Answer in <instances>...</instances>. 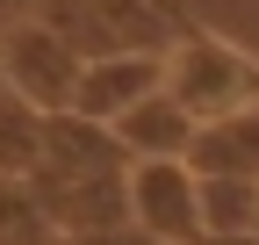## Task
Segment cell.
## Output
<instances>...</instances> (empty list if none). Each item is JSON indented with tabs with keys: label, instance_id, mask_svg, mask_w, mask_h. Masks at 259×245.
I'll return each instance as SVG.
<instances>
[{
	"label": "cell",
	"instance_id": "6da1fadb",
	"mask_svg": "<svg viewBox=\"0 0 259 245\" xmlns=\"http://www.w3.org/2000/svg\"><path fill=\"white\" fill-rule=\"evenodd\" d=\"M166 94L194 123H209V115H231V108H252L259 101V65L238 44H223L216 29H202V22L180 15L173 44H166Z\"/></svg>",
	"mask_w": 259,
	"mask_h": 245
},
{
	"label": "cell",
	"instance_id": "7a4b0ae2",
	"mask_svg": "<svg viewBox=\"0 0 259 245\" xmlns=\"http://www.w3.org/2000/svg\"><path fill=\"white\" fill-rule=\"evenodd\" d=\"M44 22L79 58H101V51H166L180 8L166 0H44Z\"/></svg>",
	"mask_w": 259,
	"mask_h": 245
},
{
	"label": "cell",
	"instance_id": "3957f363",
	"mask_svg": "<svg viewBox=\"0 0 259 245\" xmlns=\"http://www.w3.org/2000/svg\"><path fill=\"white\" fill-rule=\"evenodd\" d=\"M0 79H8V94H22L29 108H65L72 101V79H79V51L65 44L44 15L0 22Z\"/></svg>",
	"mask_w": 259,
	"mask_h": 245
},
{
	"label": "cell",
	"instance_id": "277c9868",
	"mask_svg": "<svg viewBox=\"0 0 259 245\" xmlns=\"http://www.w3.org/2000/svg\"><path fill=\"white\" fill-rule=\"evenodd\" d=\"M130 224L151 231L158 245H194L202 238V209H194V166L187 159H130L122 166Z\"/></svg>",
	"mask_w": 259,
	"mask_h": 245
},
{
	"label": "cell",
	"instance_id": "5b68a950",
	"mask_svg": "<svg viewBox=\"0 0 259 245\" xmlns=\"http://www.w3.org/2000/svg\"><path fill=\"white\" fill-rule=\"evenodd\" d=\"M130 166V151L115 144L108 123L72 115V108H44V159L29 173V188H51V180H79V173H115Z\"/></svg>",
	"mask_w": 259,
	"mask_h": 245
},
{
	"label": "cell",
	"instance_id": "8992f818",
	"mask_svg": "<svg viewBox=\"0 0 259 245\" xmlns=\"http://www.w3.org/2000/svg\"><path fill=\"white\" fill-rule=\"evenodd\" d=\"M166 79V51H101V58H79V79H72V115H94V123H115L137 94Z\"/></svg>",
	"mask_w": 259,
	"mask_h": 245
},
{
	"label": "cell",
	"instance_id": "52a82bcc",
	"mask_svg": "<svg viewBox=\"0 0 259 245\" xmlns=\"http://www.w3.org/2000/svg\"><path fill=\"white\" fill-rule=\"evenodd\" d=\"M108 130H115V144L130 151V159H180L187 137H194V115L166 94V79H158L151 94H137V101L108 123Z\"/></svg>",
	"mask_w": 259,
	"mask_h": 245
},
{
	"label": "cell",
	"instance_id": "ba28073f",
	"mask_svg": "<svg viewBox=\"0 0 259 245\" xmlns=\"http://www.w3.org/2000/svg\"><path fill=\"white\" fill-rule=\"evenodd\" d=\"M180 159H187L194 173H259V101L194 123V137H187Z\"/></svg>",
	"mask_w": 259,
	"mask_h": 245
},
{
	"label": "cell",
	"instance_id": "9c48e42d",
	"mask_svg": "<svg viewBox=\"0 0 259 245\" xmlns=\"http://www.w3.org/2000/svg\"><path fill=\"white\" fill-rule=\"evenodd\" d=\"M202 238H252L259 224V173H194Z\"/></svg>",
	"mask_w": 259,
	"mask_h": 245
},
{
	"label": "cell",
	"instance_id": "30bf717a",
	"mask_svg": "<svg viewBox=\"0 0 259 245\" xmlns=\"http://www.w3.org/2000/svg\"><path fill=\"white\" fill-rule=\"evenodd\" d=\"M36 159H44V108H29L22 94H8L0 101V173L29 180Z\"/></svg>",
	"mask_w": 259,
	"mask_h": 245
},
{
	"label": "cell",
	"instance_id": "8fae6325",
	"mask_svg": "<svg viewBox=\"0 0 259 245\" xmlns=\"http://www.w3.org/2000/svg\"><path fill=\"white\" fill-rule=\"evenodd\" d=\"M0 245H58V224L44 217L36 188L15 173H0Z\"/></svg>",
	"mask_w": 259,
	"mask_h": 245
},
{
	"label": "cell",
	"instance_id": "7c38bea8",
	"mask_svg": "<svg viewBox=\"0 0 259 245\" xmlns=\"http://www.w3.org/2000/svg\"><path fill=\"white\" fill-rule=\"evenodd\" d=\"M58 245H158V238L137 231V224H108V231H79V238H58Z\"/></svg>",
	"mask_w": 259,
	"mask_h": 245
},
{
	"label": "cell",
	"instance_id": "4fadbf2b",
	"mask_svg": "<svg viewBox=\"0 0 259 245\" xmlns=\"http://www.w3.org/2000/svg\"><path fill=\"white\" fill-rule=\"evenodd\" d=\"M22 15H44V0H0V22H22Z\"/></svg>",
	"mask_w": 259,
	"mask_h": 245
}]
</instances>
